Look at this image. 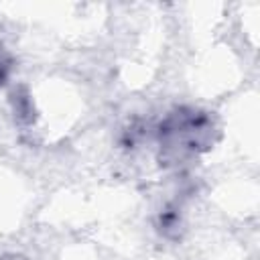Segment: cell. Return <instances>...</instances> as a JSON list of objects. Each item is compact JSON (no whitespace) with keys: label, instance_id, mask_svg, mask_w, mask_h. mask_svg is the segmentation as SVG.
Listing matches in <instances>:
<instances>
[{"label":"cell","instance_id":"6da1fadb","mask_svg":"<svg viewBox=\"0 0 260 260\" xmlns=\"http://www.w3.org/2000/svg\"><path fill=\"white\" fill-rule=\"evenodd\" d=\"M6 77H8V63L0 57V85L6 81Z\"/></svg>","mask_w":260,"mask_h":260}]
</instances>
